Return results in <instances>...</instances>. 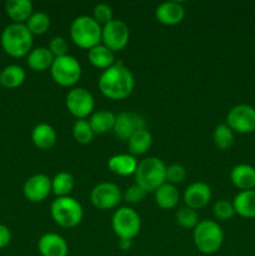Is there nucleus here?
Here are the masks:
<instances>
[{
  "label": "nucleus",
  "mask_w": 255,
  "mask_h": 256,
  "mask_svg": "<svg viewBox=\"0 0 255 256\" xmlns=\"http://www.w3.org/2000/svg\"><path fill=\"white\" fill-rule=\"evenodd\" d=\"M98 85L102 95L106 98L112 100H122L134 90V75L122 62H116L102 72Z\"/></svg>",
  "instance_id": "f257e3e1"
},
{
  "label": "nucleus",
  "mask_w": 255,
  "mask_h": 256,
  "mask_svg": "<svg viewBox=\"0 0 255 256\" xmlns=\"http://www.w3.org/2000/svg\"><path fill=\"white\" fill-rule=\"evenodd\" d=\"M2 46L8 55L22 58L32 52V34L25 24L12 22L2 32Z\"/></svg>",
  "instance_id": "f03ea898"
},
{
  "label": "nucleus",
  "mask_w": 255,
  "mask_h": 256,
  "mask_svg": "<svg viewBox=\"0 0 255 256\" xmlns=\"http://www.w3.org/2000/svg\"><path fill=\"white\" fill-rule=\"evenodd\" d=\"M134 175L135 184L140 185L146 192H155L160 185L166 182V166L160 159L150 156L138 162Z\"/></svg>",
  "instance_id": "7ed1b4c3"
},
{
  "label": "nucleus",
  "mask_w": 255,
  "mask_h": 256,
  "mask_svg": "<svg viewBox=\"0 0 255 256\" xmlns=\"http://www.w3.org/2000/svg\"><path fill=\"white\" fill-rule=\"evenodd\" d=\"M102 25L92 16L82 15L74 19L70 26V36L75 45L90 50L102 42Z\"/></svg>",
  "instance_id": "20e7f679"
},
{
  "label": "nucleus",
  "mask_w": 255,
  "mask_h": 256,
  "mask_svg": "<svg viewBox=\"0 0 255 256\" xmlns=\"http://www.w3.org/2000/svg\"><path fill=\"white\" fill-rule=\"evenodd\" d=\"M194 244L202 254H214L222 248L224 234L216 222L202 220L194 228Z\"/></svg>",
  "instance_id": "39448f33"
},
{
  "label": "nucleus",
  "mask_w": 255,
  "mask_h": 256,
  "mask_svg": "<svg viewBox=\"0 0 255 256\" xmlns=\"http://www.w3.org/2000/svg\"><path fill=\"white\" fill-rule=\"evenodd\" d=\"M52 220L62 228H74L82 220V204L72 196L58 198L50 208Z\"/></svg>",
  "instance_id": "423d86ee"
},
{
  "label": "nucleus",
  "mask_w": 255,
  "mask_h": 256,
  "mask_svg": "<svg viewBox=\"0 0 255 256\" xmlns=\"http://www.w3.org/2000/svg\"><path fill=\"white\" fill-rule=\"evenodd\" d=\"M52 80L62 86H72L82 76V65L72 55L55 58L52 68Z\"/></svg>",
  "instance_id": "0eeeda50"
},
{
  "label": "nucleus",
  "mask_w": 255,
  "mask_h": 256,
  "mask_svg": "<svg viewBox=\"0 0 255 256\" xmlns=\"http://www.w3.org/2000/svg\"><path fill=\"white\" fill-rule=\"evenodd\" d=\"M112 226L115 234L120 239L132 240L140 232L142 220L139 214L132 208H120L114 212L112 219Z\"/></svg>",
  "instance_id": "6e6552de"
},
{
  "label": "nucleus",
  "mask_w": 255,
  "mask_h": 256,
  "mask_svg": "<svg viewBox=\"0 0 255 256\" xmlns=\"http://www.w3.org/2000/svg\"><path fill=\"white\" fill-rule=\"evenodd\" d=\"M129 26L122 20L112 19L102 29V42L112 52H120L129 42Z\"/></svg>",
  "instance_id": "1a4fd4ad"
},
{
  "label": "nucleus",
  "mask_w": 255,
  "mask_h": 256,
  "mask_svg": "<svg viewBox=\"0 0 255 256\" xmlns=\"http://www.w3.org/2000/svg\"><path fill=\"white\" fill-rule=\"evenodd\" d=\"M226 125L232 132L250 134L255 132V108L248 104L232 106L226 115Z\"/></svg>",
  "instance_id": "9d476101"
},
{
  "label": "nucleus",
  "mask_w": 255,
  "mask_h": 256,
  "mask_svg": "<svg viewBox=\"0 0 255 256\" xmlns=\"http://www.w3.org/2000/svg\"><path fill=\"white\" fill-rule=\"evenodd\" d=\"M94 98L84 88H75L66 95V108L78 119H85L94 110Z\"/></svg>",
  "instance_id": "9b49d317"
},
{
  "label": "nucleus",
  "mask_w": 255,
  "mask_h": 256,
  "mask_svg": "<svg viewBox=\"0 0 255 256\" xmlns=\"http://www.w3.org/2000/svg\"><path fill=\"white\" fill-rule=\"evenodd\" d=\"M92 205L100 210H109L116 206L122 200V192L114 182H100L90 194Z\"/></svg>",
  "instance_id": "f8f14e48"
},
{
  "label": "nucleus",
  "mask_w": 255,
  "mask_h": 256,
  "mask_svg": "<svg viewBox=\"0 0 255 256\" xmlns=\"http://www.w3.org/2000/svg\"><path fill=\"white\" fill-rule=\"evenodd\" d=\"M142 129H146V122L142 115L132 112H122L116 115L112 132L119 139L129 140L132 134Z\"/></svg>",
  "instance_id": "ddd939ff"
},
{
  "label": "nucleus",
  "mask_w": 255,
  "mask_h": 256,
  "mask_svg": "<svg viewBox=\"0 0 255 256\" xmlns=\"http://www.w3.org/2000/svg\"><path fill=\"white\" fill-rule=\"evenodd\" d=\"M24 196L32 202H42L52 192V179L45 174H35L22 186Z\"/></svg>",
  "instance_id": "4468645a"
},
{
  "label": "nucleus",
  "mask_w": 255,
  "mask_h": 256,
  "mask_svg": "<svg viewBox=\"0 0 255 256\" xmlns=\"http://www.w3.org/2000/svg\"><path fill=\"white\" fill-rule=\"evenodd\" d=\"M210 199H212V189L205 182H192L184 192V202L190 209H202L206 206Z\"/></svg>",
  "instance_id": "2eb2a0df"
},
{
  "label": "nucleus",
  "mask_w": 255,
  "mask_h": 256,
  "mask_svg": "<svg viewBox=\"0 0 255 256\" xmlns=\"http://www.w3.org/2000/svg\"><path fill=\"white\" fill-rule=\"evenodd\" d=\"M38 250L42 256H68L69 248L64 238L55 232L44 234L38 242Z\"/></svg>",
  "instance_id": "dca6fc26"
},
{
  "label": "nucleus",
  "mask_w": 255,
  "mask_h": 256,
  "mask_svg": "<svg viewBox=\"0 0 255 256\" xmlns=\"http://www.w3.org/2000/svg\"><path fill=\"white\" fill-rule=\"evenodd\" d=\"M185 10L180 2H166L160 4L155 10V18L164 25H176L182 22Z\"/></svg>",
  "instance_id": "f3484780"
},
{
  "label": "nucleus",
  "mask_w": 255,
  "mask_h": 256,
  "mask_svg": "<svg viewBox=\"0 0 255 256\" xmlns=\"http://www.w3.org/2000/svg\"><path fill=\"white\" fill-rule=\"evenodd\" d=\"M32 142L38 149L49 150L56 142V132L52 125L46 122H40L35 125L32 132Z\"/></svg>",
  "instance_id": "a211bd4d"
},
{
  "label": "nucleus",
  "mask_w": 255,
  "mask_h": 256,
  "mask_svg": "<svg viewBox=\"0 0 255 256\" xmlns=\"http://www.w3.org/2000/svg\"><path fill=\"white\" fill-rule=\"evenodd\" d=\"M232 182L240 189L242 192L245 190H254L255 188V168L248 164L236 165L232 170L230 174Z\"/></svg>",
  "instance_id": "6ab92c4d"
},
{
  "label": "nucleus",
  "mask_w": 255,
  "mask_h": 256,
  "mask_svg": "<svg viewBox=\"0 0 255 256\" xmlns=\"http://www.w3.org/2000/svg\"><path fill=\"white\" fill-rule=\"evenodd\" d=\"M108 166L114 174L120 176L135 174L138 168V162L132 154H118L114 155L108 162Z\"/></svg>",
  "instance_id": "aec40b11"
},
{
  "label": "nucleus",
  "mask_w": 255,
  "mask_h": 256,
  "mask_svg": "<svg viewBox=\"0 0 255 256\" xmlns=\"http://www.w3.org/2000/svg\"><path fill=\"white\" fill-rule=\"evenodd\" d=\"M5 12L12 22L24 24L32 14V4L30 0H8L5 2Z\"/></svg>",
  "instance_id": "412c9836"
},
{
  "label": "nucleus",
  "mask_w": 255,
  "mask_h": 256,
  "mask_svg": "<svg viewBox=\"0 0 255 256\" xmlns=\"http://www.w3.org/2000/svg\"><path fill=\"white\" fill-rule=\"evenodd\" d=\"M232 206L240 216L252 219L255 218V190H245L238 192L234 198Z\"/></svg>",
  "instance_id": "4be33fe9"
},
{
  "label": "nucleus",
  "mask_w": 255,
  "mask_h": 256,
  "mask_svg": "<svg viewBox=\"0 0 255 256\" xmlns=\"http://www.w3.org/2000/svg\"><path fill=\"white\" fill-rule=\"evenodd\" d=\"M54 59L49 48H35L28 54V66L34 72H45L52 68Z\"/></svg>",
  "instance_id": "5701e85b"
},
{
  "label": "nucleus",
  "mask_w": 255,
  "mask_h": 256,
  "mask_svg": "<svg viewBox=\"0 0 255 256\" xmlns=\"http://www.w3.org/2000/svg\"><path fill=\"white\" fill-rule=\"evenodd\" d=\"M88 60H89L92 66L104 70H106L108 68L112 66L115 64L114 52L102 44L96 45V46L92 48L88 52Z\"/></svg>",
  "instance_id": "b1692460"
},
{
  "label": "nucleus",
  "mask_w": 255,
  "mask_h": 256,
  "mask_svg": "<svg viewBox=\"0 0 255 256\" xmlns=\"http://www.w3.org/2000/svg\"><path fill=\"white\" fill-rule=\"evenodd\" d=\"M116 115L108 110H98L90 116L89 124L94 134H105L114 129Z\"/></svg>",
  "instance_id": "393cba45"
},
{
  "label": "nucleus",
  "mask_w": 255,
  "mask_h": 256,
  "mask_svg": "<svg viewBox=\"0 0 255 256\" xmlns=\"http://www.w3.org/2000/svg\"><path fill=\"white\" fill-rule=\"evenodd\" d=\"M155 202L162 209H172L179 202V192L175 185L164 182L155 190Z\"/></svg>",
  "instance_id": "a878e982"
},
{
  "label": "nucleus",
  "mask_w": 255,
  "mask_h": 256,
  "mask_svg": "<svg viewBox=\"0 0 255 256\" xmlns=\"http://www.w3.org/2000/svg\"><path fill=\"white\" fill-rule=\"evenodd\" d=\"M25 82V72L19 65H8L0 72V85L6 89L19 88Z\"/></svg>",
  "instance_id": "bb28decb"
},
{
  "label": "nucleus",
  "mask_w": 255,
  "mask_h": 256,
  "mask_svg": "<svg viewBox=\"0 0 255 256\" xmlns=\"http://www.w3.org/2000/svg\"><path fill=\"white\" fill-rule=\"evenodd\" d=\"M129 150L132 155H142L150 149L152 144V136L146 129L138 130L135 134L132 135L129 140Z\"/></svg>",
  "instance_id": "cd10ccee"
},
{
  "label": "nucleus",
  "mask_w": 255,
  "mask_h": 256,
  "mask_svg": "<svg viewBox=\"0 0 255 256\" xmlns=\"http://www.w3.org/2000/svg\"><path fill=\"white\" fill-rule=\"evenodd\" d=\"M75 186V179L72 174L66 172H58L52 179V192L58 198L69 196Z\"/></svg>",
  "instance_id": "c85d7f7f"
},
{
  "label": "nucleus",
  "mask_w": 255,
  "mask_h": 256,
  "mask_svg": "<svg viewBox=\"0 0 255 256\" xmlns=\"http://www.w3.org/2000/svg\"><path fill=\"white\" fill-rule=\"evenodd\" d=\"M212 140L218 149L228 150L234 144V132L226 124H220L214 129Z\"/></svg>",
  "instance_id": "c756f323"
},
{
  "label": "nucleus",
  "mask_w": 255,
  "mask_h": 256,
  "mask_svg": "<svg viewBox=\"0 0 255 256\" xmlns=\"http://www.w3.org/2000/svg\"><path fill=\"white\" fill-rule=\"evenodd\" d=\"M26 28L32 35H42L48 32L50 28V18L46 12H32V16L28 19Z\"/></svg>",
  "instance_id": "7c9ffc66"
},
{
  "label": "nucleus",
  "mask_w": 255,
  "mask_h": 256,
  "mask_svg": "<svg viewBox=\"0 0 255 256\" xmlns=\"http://www.w3.org/2000/svg\"><path fill=\"white\" fill-rule=\"evenodd\" d=\"M72 135H74V139L80 144H89L95 134L88 120L78 119L72 126Z\"/></svg>",
  "instance_id": "2f4dec72"
},
{
  "label": "nucleus",
  "mask_w": 255,
  "mask_h": 256,
  "mask_svg": "<svg viewBox=\"0 0 255 256\" xmlns=\"http://www.w3.org/2000/svg\"><path fill=\"white\" fill-rule=\"evenodd\" d=\"M175 219H176L178 224L185 229H194L199 224V216H198L196 210L190 209L188 206L179 209V212L175 215Z\"/></svg>",
  "instance_id": "473e14b6"
},
{
  "label": "nucleus",
  "mask_w": 255,
  "mask_h": 256,
  "mask_svg": "<svg viewBox=\"0 0 255 256\" xmlns=\"http://www.w3.org/2000/svg\"><path fill=\"white\" fill-rule=\"evenodd\" d=\"M212 214H214V216L219 220L232 219L235 214L232 202H229L228 200H219V202H216L214 204Z\"/></svg>",
  "instance_id": "72a5a7b5"
},
{
  "label": "nucleus",
  "mask_w": 255,
  "mask_h": 256,
  "mask_svg": "<svg viewBox=\"0 0 255 256\" xmlns=\"http://www.w3.org/2000/svg\"><path fill=\"white\" fill-rule=\"evenodd\" d=\"M186 178V170L180 164H172L166 166V182L172 185L182 182Z\"/></svg>",
  "instance_id": "f704fd0d"
},
{
  "label": "nucleus",
  "mask_w": 255,
  "mask_h": 256,
  "mask_svg": "<svg viewBox=\"0 0 255 256\" xmlns=\"http://www.w3.org/2000/svg\"><path fill=\"white\" fill-rule=\"evenodd\" d=\"M92 14H94L92 18H94L95 22L98 24L102 25V26L112 20V10L108 4H102H102H96L94 6V10H92Z\"/></svg>",
  "instance_id": "c9c22d12"
},
{
  "label": "nucleus",
  "mask_w": 255,
  "mask_h": 256,
  "mask_svg": "<svg viewBox=\"0 0 255 256\" xmlns=\"http://www.w3.org/2000/svg\"><path fill=\"white\" fill-rule=\"evenodd\" d=\"M49 50L54 58L65 56V55H68L69 44H68V42L65 38L55 36V38H52V42H50Z\"/></svg>",
  "instance_id": "e433bc0d"
},
{
  "label": "nucleus",
  "mask_w": 255,
  "mask_h": 256,
  "mask_svg": "<svg viewBox=\"0 0 255 256\" xmlns=\"http://www.w3.org/2000/svg\"><path fill=\"white\" fill-rule=\"evenodd\" d=\"M145 195H146V192L142 189L140 185L134 184L132 186H129L126 189L124 194L125 202H130V204H135V202H140L144 200Z\"/></svg>",
  "instance_id": "4c0bfd02"
},
{
  "label": "nucleus",
  "mask_w": 255,
  "mask_h": 256,
  "mask_svg": "<svg viewBox=\"0 0 255 256\" xmlns=\"http://www.w3.org/2000/svg\"><path fill=\"white\" fill-rule=\"evenodd\" d=\"M10 240H12V232H10L9 228L0 224V249H4L5 246H8Z\"/></svg>",
  "instance_id": "58836bf2"
},
{
  "label": "nucleus",
  "mask_w": 255,
  "mask_h": 256,
  "mask_svg": "<svg viewBox=\"0 0 255 256\" xmlns=\"http://www.w3.org/2000/svg\"><path fill=\"white\" fill-rule=\"evenodd\" d=\"M119 246H120V249L124 250V252H128V250L132 249V240H129V239H120Z\"/></svg>",
  "instance_id": "ea45409f"
}]
</instances>
